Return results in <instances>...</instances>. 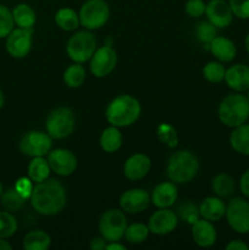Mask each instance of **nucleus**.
I'll return each mask as SVG.
<instances>
[{
	"label": "nucleus",
	"mask_w": 249,
	"mask_h": 250,
	"mask_svg": "<svg viewBox=\"0 0 249 250\" xmlns=\"http://www.w3.org/2000/svg\"><path fill=\"white\" fill-rule=\"evenodd\" d=\"M34 211L44 216H55L66 207L67 195L60 181L48 178L43 182L36 183L29 197Z\"/></svg>",
	"instance_id": "obj_1"
},
{
	"label": "nucleus",
	"mask_w": 249,
	"mask_h": 250,
	"mask_svg": "<svg viewBox=\"0 0 249 250\" xmlns=\"http://www.w3.org/2000/svg\"><path fill=\"white\" fill-rule=\"evenodd\" d=\"M142 112V105L137 98L129 94L115 97L105 109V119L111 126L124 128L136 124Z\"/></svg>",
	"instance_id": "obj_2"
},
{
	"label": "nucleus",
	"mask_w": 249,
	"mask_h": 250,
	"mask_svg": "<svg viewBox=\"0 0 249 250\" xmlns=\"http://www.w3.org/2000/svg\"><path fill=\"white\" fill-rule=\"evenodd\" d=\"M200 164L197 156L187 149L177 150L168 158L166 175L176 185H187L192 182L199 172Z\"/></svg>",
	"instance_id": "obj_3"
},
{
	"label": "nucleus",
	"mask_w": 249,
	"mask_h": 250,
	"mask_svg": "<svg viewBox=\"0 0 249 250\" xmlns=\"http://www.w3.org/2000/svg\"><path fill=\"white\" fill-rule=\"evenodd\" d=\"M217 117L228 128L246 124L249 120V99L247 95L238 92L226 95L217 107Z\"/></svg>",
	"instance_id": "obj_4"
},
{
	"label": "nucleus",
	"mask_w": 249,
	"mask_h": 250,
	"mask_svg": "<svg viewBox=\"0 0 249 250\" xmlns=\"http://www.w3.org/2000/svg\"><path fill=\"white\" fill-rule=\"evenodd\" d=\"M76 128V115L70 107L59 106L51 110L45 120L46 133L53 139H65Z\"/></svg>",
	"instance_id": "obj_5"
},
{
	"label": "nucleus",
	"mask_w": 249,
	"mask_h": 250,
	"mask_svg": "<svg viewBox=\"0 0 249 250\" xmlns=\"http://www.w3.org/2000/svg\"><path fill=\"white\" fill-rule=\"evenodd\" d=\"M95 50H97V38L88 29L73 33L66 43V53L73 62H87L90 60Z\"/></svg>",
	"instance_id": "obj_6"
},
{
	"label": "nucleus",
	"mask_w": 249,
	"mask_h": 250,
	"mask_svg": "<svg viewBox=\"0 0 249 250\" xmlns=\"http://www.w3.org/2000/svg\"><path fill=\"white\" fill-rule=\"evenodd\" d=\"M110 14V6L105 0H85L78 11L81 26L88 31H95L105 26Z\"/></svg>",
	"instance_id": "obj_7"
},
{
	"label": "nucleus",
	"mask_w": 249,
	"mask_h": 250,
	"mask_svg": "<svg viewBox=\"0 0 249 250\" xmlns=\"http://www.w3.org/2000/svg\"><path fill=\"white\" fill-rule=\"evenodd\" d=\"M127 227L126 212L122 209H109L100 216L98 229L106 242H119L124 238Z\"/></svg>",
	"instance_id": "obj_8"
},
{
	"label": "nucleus",
	"mask_w": 249,
	"mask_h": 250,
	"mask_svg": "<svg viewBox=\"0 0 249 250\" xmlns=\"http://www.w3.org/2000/svg\"><path fill=\"white\" fill-rule=\"evenodd\" d=\"M225 217L232 231L238 234L249 233V200L246 197H233L226 205Z\"/></svg>",
	"instance_id": "obj_9"
},
{
	"label": "nucleus",
	"mask_w": 249,
	"mask_h": 250,
	"mask_svg": "<svg viewBox=\"0 0 249 250\" xmlns=\"http://www.w3.org/2000/svg\"><path fill=\"white\" fill-rule=\"evenodd\" d=\"M19 148L23 155L29 158L46 156L53 149V138L46 132L29 131L20 139Z\"/></svg>",
	"instance_id": "obj_10"
},
{
	"label": "nucleus",
	"mask_w": 249,
	"mask_h": 250,
	"mask_svg": "<svg viewBox=\"0 0 249 250\" xmlns=\"http://www.w3.org/2000/svg\"><path fill=\"white\" fill-rule=\"evenodd\" d=\"M33 45V28L17 27L5 38V49L15 59H23L31 53Z\"/></svg>",
	"instance_id": "obj_11"
},
{
	"label": "nucleus",
	"mask_w": 249,
	"mask_h": 250,
	"mask_svg": "<svg viewBox=\"0 0 249 250\" xmlns=\"http://www.w3.org/2000/svg\"><path fill=\"white\" fill-rule=\"evenodd\" d=\"M117 53L112 46L103 45L97 48L89 60V71L95 78H104L116 68Z\"/></svg>",
	"instance_id": "obj_12"
},
{
	"label": "nucleus",
	"mask_w": 249,
	"mask_h": 250,
	"mask_svg": "<svg viewBox=\"0 0 249 250\" xmlns=\"http://www.w3.org/2000/svg\"><path fill=\"white\" fill-rule=\"evenodd\" d=\"M51 171L61 177L73 175L78 167V159L75 153L65 148L51 149L46 155Z\"/></svg>",
	"instance_id": "obj_13"
},
{
	"label": "nucleus",
	"mask_w": 249,
	"mask_h": 250,
	"mask_svg": "<svg viewBox=\"0 0 249 250\" xmlns=\"http://www.w3.org/2000/svg\"><path fill=\"white\" fill-rule=\"evenodd\" d=\"M148 229L155 236H167L172 233L178 225V216L170 208L158 209L148 220Z\"/></svg>",
	"instance_id": "obj_14"
},
{
	"label": "nucleus",
	"mask_w": 249,
	"mask_h": 250,
	"mask_svg": "<svg viewBox=\"0 0 249 250\" xmlns=\"http://www.w3.org/2000/svg\"><path fill=\"white\" fill-rule=\"evenodd\" d=\"M150 203V194L142 188L124 190L119 200L120 208L127 214H141L148 209Z\"/></svg>",
	"instance_id": "obj_15"
},
{
	"label": "nucleus",
	"mask_w": 249,
	"mask_h": 250,
	"mask_svg": "<svg viewBox=\"0 0 249 250\" xmlns=\"http://www.w3.org/2000/svg\"><path fill=\"white\" fill-rule=\"evenodd\" d=\"M205 16L217 28H227L233 22V12L226 0H210L207 2Z\"/></svg>",
	"instance_id": "obj_16"
},
{
	"label": "nucleus",
	"mask_w": 249,
	"mask_h": 250,
	"mask_svg": "<svg viewBox=\"0 0 249 250\" xmlns=\"http://www.w3.org/2000/svg\"><path fill=\"white\" fill-rule=\"evenodd\" d=\"M150 168V158L143 153H136L124 161V175L129 181H141L148 176Z\"/></svg>",
	"instance_id": "obj_17"
},
{
	"label": "nucleus",
	"mask_w": 249,
	"mask_h": 250,
	"mask_svg": "<svg viewBox=\"0 0 249 250\" xmlns=\"http://www.w3.org/2000/svg\"><path fill=\"white\" fill-rule=\"evenodd\" d=\"M178 199L177 185L168 180L167 182H161L154 187L150 194V202L158 209L171 208Z\"/></svg>",
	"instance_id": "obj_18"
},
{
	"label": "nucleus",
	"mask_w": 249,
	"mask_h": 250,
	"mask_svg": "<svg viewBox=\"0 0 249 250\" xmlns=\"http://www.w3.org/2000/svg\"><path fill=\"white\" fill-rule=\"evenodd\" d=\"M225 83L233 92L244 93L249 89V66L246 63H234L226 68Z\"/></svg>",
	"instance_id": "obj_19"
},
{
	"label": "nucleus",
	"mask_w": 249,
	"mask_h": 250,
	"mask_svg": "<svg viewBox=\"0 0 249 250\" xmlns=\"http://www.w3.org/2000/svg\"><path fill=\"white\" fill-rule=\"evenodd\" d=\"M192 238L200 248H210L216 243L217 232L211 221L200 217L192 225Z\"/></svg>",
	"instance_id": "obj_20"
},
{
	"label": "nucleus",
	"mask_w": 249,
	"mask_h": 250,
	"mask_svg": "<svg viewBox=\"0 0 249 250\" xmlns=\"http://www.w3.org/2000/svg\"><path fill=\"white\" fill-rule=\"evenodd\" d=\"M209 50L214 58L222 63L231 62L237 55V46L234 42L222 36H216L212 39Z\"/></svg>",
	"instance_id": "obj_21"
},
{
	"label": "nucleus",
	"mask_w": 249,
	"mask_h": 250,
	"mask_svg": "<svg viewBox=\"0 0 249 250\" xmlns=\"http://www.w3.org/2000/svg\"><path fill=\"white\" fill-rule=\"evenodd\" d=\"M199 212L200 217L208 220V221L214 222L220 221L222 217H225L226 212V204L221 198L216 197H207L199 204Z\"/></svg>",
	"instance_id": "obj_22"
},
{
	"label": "nucleus",
	"mask_w": 249,
	"mask_h": 250,
	"mask_svg": "<svg viewBox=\"0 0 249 250\" xmlns=\"http://www.w3.org/2000/svg\"><path fill=\"white\" fill-rule=\"evenodd\" d=\"M124 143V137L119 127H115L110 125L109 127L104 129L100 134L99 144L100 148L107 154H114L121 149Z\"/></svg>",
	"instance_id": "obj_23"
},
{
	"label": "nucleus",
	"mask_w": 249,
	"mask_h": 250,
	"mask_svg": "<svg viewBox=\"0 0 249 250\" xmlns=\"http://www.w3.org/2000/svg\"><path fill=\"white\" fill-rule=\"evenodd\" d=\"M229 146L237 154L249 156V124H243L232 128Z\"/></svg>",
	"instance_id": "obj_24"
},
{
	"label": "nucleus",
	"mask_w": 249,
	"mask_h": 250,
	"mask_svg": "<svg viewBox=\"0 0 249 250\" xmlns=\"http://www.w3.org/2000/svg\"><path fill=\"white\" fill-rule=\"evenodd\" d=\"M54 21L59 28L65 32H73L81 26L80 15L72 7H61L54 15Z\"/></svg>",
	"instance_id": "obj_25"
},
{
	"label": "nucleus",
	"mask_w": 249,
	"mask_h": 250,
	"mask_svg": "<svg viewBox=\"0 0 249 250\" xmlns=\"http://www.w3.org/2000/svg\"><path fill=\"white\" fill-rule=\"evenodd\" d=\"M211 189L216 197L225 199L233 195L236 190V181L231 175L226 172H220L212 178Z\"/></svg>",
	"instance_id": "obj_26"
},
{
	"label": "nucleus",
	"mask_w": 249,
	"mask_h": 250,
	"mask_svg": "<svg viewBox=\"0 0 249 250\" xmlns=\"http://www.w3.org/2000/svg\"><path fill=\"white\" fill-rule=\"evenodd\" d=\"M11 11L14 22L17 27L33 28L37 21V14L31 5L26 4V2H20Z\"/></svg>",
	"instance_id": "obj_27"
},
{
	"label": "nucleus",
	"mask_w": 249,
	"mask_h": 250,
	"mask_svg": "<svg viewBox=\"0 0 249 250\" xmlns=\"http://www.w3.org/2000/svg\"><path fill=\"white\" fill-rule=\"evenodd\" d=\"M51 168L49 166L48 159H45V156L32 158L28 166H27V176L33 181V183H39L48 180Z\"/></svg>",
	"instance_id": "obj_28"
},
{
	"label": "nucleus",
	"mask_w": 249,
	"mask_h": 250,
	"mask_svg": "<svg viewBox=\"0 0 249 250\" xmlns=\"http://www.w3.org/2000/svg\"><path fill=\"white\" fill-rule=\"evenodd\" d=\"M51 238L43 229H33L24 236L22 247L24 250H46L50 248Z\"/></svg>",
	"instance_id": "obj_29"
},
{
	"label": "nucleus",
	"mask_w": 249,
	"mask_h": 250,
	"mask_svg": "<svg viewBox=\"0 0 249 250\" xmlns=\"http://www.w3.org/2000/svg\"><path fill=\"white\" fill-rule=\"evenodd\" d=\"M85 78H87V72H85V68L83 66V63L80 62H73L72 65L68 66L63 71L62 75L63 83L68 88H72V89L82 87L83 83L85 82Z\"/></svg>",
	"instance_id": "obj_30"
},
{
	"label": "nucleus",
	"mask_w": 249,
	"mask_h": 250,
	"mask_svg": "<svg viewBox=\"0 0 249 250\" xmlns=\"http://www.w3.org/2000/svg\"><path fill=\"white\" fill-rule=\"evenodd\" d=\"M149 231L148 225H144L142 222H134V224L127 225L126 231H124V239L129 244H142L148 239Z\"/></svg>",
	"instance_id": "obj_31"
},
{
	"label": "nucleus",
	"mask_w": 249,
	"mask_h": 250,
	"mask_svg": "<svg viewBox=\"0 0 249 250\" xmlns=\"http://www.w3.org/2000/svg\"><path fill=\"white\" fill-rule=\"evenodd\" d=\"M1 205L5 210L11 212L20 211L22 208L26 205L27 199L22 197L19 192H17L15 188H11V189H7L6 192L2 193L1 198Z\"/></svg>",
	"instance_id": "obj_32"
},
{
	"label": "nucleus",
	"mask_w": 249,
	"mask_h": 250,
	"mask_svg": "<svg viewBox=\"0 0 249 250\" xmlns=\"http://www.w3.org/2000/svg\"><path fill=\"white\" fill-rule=\"evenodd\" d=\"M217 27H215L211 22L207 21H200L198 22L197 26H195V36H197L198 42L202 44L203 46L209 50L210 43L212 42V39L217 36Z\"/></svg>",
	"instance_id": "obj_33"
},
{
	"label": "nucleus",
	"mask_w": 249,
	"mask_h": 250,
	"mask_svg": "<svg viewBox=\"0 0 249 250\" xmlns=\"http://www.w3.org/2000/svg\"><path fill=\"white\" fill-rule=\"evenodd\" d=\"M176 214H177L178 220H183L186 224L192 226L194 222H197L200 219L199 205L194 204L190 200H186L178 205L177 209H176Z\"/></svg>",
	"instance_id": "obj_34"
},
{
	"label": "nucleus",
	"mask_w": 249,
	"mask_h": 250,
	"mask_svg": "<svg viewBox=\"0 0 249 250\" xmlns=\"http://www.w3.org/2000/svg\"><path fill=\"white\" fill-rule=\"evenodd\" d=\"M225 73H226V68H225L224 63L220 61H209L207 65L203 67V77L210 83H221L225 80Z\"/></svg>",
	"instance_id": "obj_35"
},
{
	"label": "nucleus",
	"mask_w": 249,
	"mask_h": 250,
	"mask_svg": "<svg viewBox=\"0 0 249 250\" xmlns=\"http://www.w3.org/2000/svg\"><path fill=\"white\" fill-rule=\"evenodd\" d=\"M156 137L163 144L168 148H176L178 146V134L175 127L167 122H163L156 127Z\"/></svg>",
	"instance_id": "obj_36"
},
{
	"label": "nucleus",
	"mask_w": 249,
	"mask_h": 250,
	"mask_svg": "<svg viewBox=\"0 0 249 250\" xmlns=\"http://www.w3.org/2000/svg\"><path fill=\"white\" fill-rule=\"evenodd\" d=\"M19 229L17 219L11 211H0V238H10Z\"/></svg>",
	"instance_id": "obj_37"
},
{
	"label": "nucleus",
	"mask_w": 249,
	"mask_h": 250,
	"mask_svg": "<svg viewBox=\"0 0 249 250\" xmlns=\"http://www.w3.org/2000/svg\"><path fill=\"white\" fill-rule=\"evenodd\" d=\"M15 22L12 11L5 5L0 4V39H5L14 29Z\"/></svg>",
	"instance_id": "obj_38"
},
{
	"label": "nucleus",
	"mask_w": 249,
	"mask_h": 250,
	"mask_svg": "<svg viewBox=\"0 0 249 250\" xmlns=\"http://www.w3.org/2000/svg\"><path fill=\"white\" fill-rule=\"evenodd\" d=\"M205 7L207 2L204 0H187L185 5L186 14L192 19H199L205 15Z\"/></svg>",
	"instance_id": "obj_39"
},
{
	"label": "nucleus",
	"mask_w": 249,
	"mask_h": 250,
	"mask_svg": "<svg viewBox=\"0 0 249 250\" xmlns=\"http://www.w3.org/2000/svg\"><path fill=\"white\" fill-rule=\"evenodd\" d=\"M233 16L239 20H249V0H228Z\"/></svg>",
	"instance_id": "obj_40"
},
{
	"label": "nucleus",
	"mask_w": 249,
	"mask_h": 250,
	"mask_svg": "<svg viewBox=\"0 0 249 250\" xmlns=\"http://www.w3.org/2000/svg\"><path fill=\"white\" fill-rule=\"evenodd\" d=\"M33 181L27 176V177H21L16 181L15 183V189L20 193L23 198L29 199L32 194V190H33Z\"/></svg>",
	"instance_id": "obj_41"
},
{
	"label": "nucleus",
	"mask_w": 249,
	"mask_h": 250,
	"mask_svg": "<svg viewBox=\"0 0 249 250\" xmlns=\"http://www.w3.org/2000/svg\"><path fill=\"white\" fill-rule=\"evenodd\" d=\"M239 189H241L242 195L249 199V168L244 171L239 178Z\"/></svg>",
	"instance_id": "obj_42"
},
{
	"label": "nucleus",
	"mask_w": 249,
	"mask_h": 250,
	"mask_svg": "<svg viewBox=\"0 0 249 250\" xmlns=\"http://www.w3.org/2000/svg\"><path fill=\"white\" fill-rule=\"evenodd\" d=\"M226 250H249V244L242 239H232L225 247Z\"/></svg>",
	"instance_id": "obj_43"
},
{
	"label": "nucleus",
	"mask_w": 249,
	"mask_h": 250,
	"mask_svg": "<svg viewBox=\"0 0 249 250\" xmlns=\"http://www.w3.org/2000/svg\"><path fill=\"white\" fill-rule=\"evenodd\" d=\"M106 244H107V242L105 241L102 236L93 237V238L89 241V249L90 250H105V248H106Z\"/></svg>",
	"instance_id": "obj_44"
},
{
	"label": "nucleus",
	"mask_w": 249,
	"mask_h": 250,
	"mask_svg": "<svg viewBox=\"0 0 249 250\" xmlns=\"http://www.w3.org/2000/svg\"><path fill=\"white\" fill-rule=\"evenodd\" d=\"M106 250H126V246L124 244H121L119 242H107L106 244Z\"/></svg>",
	"instance_id": "obj_45"
},
{
	"label": "nucleus",
	"mask_w": 249,
	"mask_h": 250,
	"mask_svg": "<svg viewBox=\"0 0 249 250\" xmlns=\"http://www.w3.org/2000/svg\"><path fill=\"white\" fill-rule=\"evenodd\" d=\"M12 246L5 238H0V250H11Z\"/></svg>",
	"instance_id": "obj_46"
},
{
	"label": "nucleus",
	"mask_w": 249,
	"mask_h": 250,
	"mask_svg": "<svg viewBox=\"0 0 249 250\" xmlns=\"http://www.w3.org/2000/svg\"><path fill=\"white\" fill-rule=\"evenodd\" d=\"M4 104H5V94H4V92H2L1 88H0V110L2 109Z\"/></svg>",
	"instance_id": "obj_47"
},
{
	"label": "nucleus",
	"mask_w": 249,
	"mask_h": 250,
	"mask_svg": "<svg viewBox=\"0 0 249 250\" xmlns=\"http://www.w3.org/2000/svg\"><path fill=\"white\" fill-rule=\"evenodd\" d=\"M244 46H246V50H247V53L249 54V33L247 34L246 39H244Z\"/></svg>",
	"instance_id": "obj_48"
},
{
	"label": "nucleus",
	"mask_w": 249,
	"mask_h": 250,
	"mask_svg": "<svg viewBox=\"0 0 249 250\" xmlns=\"http://www.w3.org/2000/svg\"><path fill=\"white\" fill-rule=\"evenodd\" d=\"M2 193H4V186H2L1 181H0V198H1Z\"/></svg>",
	"instance_id": "obj_49"
},
{
	"label": "nucleus",
	"mask_w": 249,
	"mask_h": 250,
	"mask_svg": "<svg viewBox=\"0 0 249 250\" xmlns=\"http://www.w3.org/2000/svg\"><path fill=\"white\" fill-rule=\"evenodd\" d=\"M246 95H247V98H248V99H249V89L247 90V94Z\"/></svg>",
	"instance_id": "obj_50"
}]
</instances>
